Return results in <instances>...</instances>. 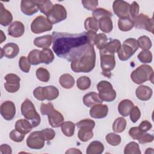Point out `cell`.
I'll return each instance as SVG.
<instances>
[{"mask_svg": "<svg viewBox=\"0 0 154 154\" xmlns=\"http://www.w3.org/2000/svg\"><path fill=\"white\" fill-rule=\"evenodd\" d=\"M52 38L54 53L60 58L71 62L79 57L89 45L85 31L81 33L54 31Z\"/></svg>", "mask_w": 154, "mask_h": 154, "instance_id": "obj_1", "label": "cell"}, {"mask_svg": "<svg viewBox=\"0 0 154 154\" xmlns=\"http://www.w3.org/2000/svg\"><path fill=\"white\" fill-rule=\"evenodd\" d=\"M96 53L94 46L88 45L79 57L72 61L71 69L76 73H88L94 67Z\"/></svg>", "mask_w": 154, "mask_h": 154, "instance_id": "obj_2", "label": "cell"}, {"mask_svg": "<svg viewBox=\"0 0 154 154\" xmlns=\"http://www.w3.org/2000/svg\"><path fill=\"white\" fill-rule=\"evenodd\" d=\"M131 78L137 84H141L149 80L153 83V70L149 65H141L132 71L131 74Z\"/></svg>", "mask_w": 154, "mask_h": 154, "instance_id": "obj_3", "label": "cell"}, {"mask_svg": "<svg viewBox=\"0 0 154 154\" xmlns=\"http://www.w3.org/2000/svg\"><path fill=\"white\" fill-rule=\"evenodd\" d=\"M21 113L26 120L30 122L33 128H35L40 125L41 122L40 116L29 99H26L22 103Z\"/></svg>", "mask_w": 154, "mask_h": 154, "instance_id": "obj_4", "label": "cell"}, {"mask_svg": "<svg viewBox=\"0 0 154 154\" xmlns=\"http://www.w3.org/2000/svg\"><path fill=\"white\" fill-rule=\"evenodd\" d=\"M137 42L135 38H129L125 40L117 51L119 60L127 61L138 49Z\"/></svg>", "mask_w": 154, "mask_h": 154, "instance_id": "obj_5", "label": "cell"}, {"mask_svg": "<svg viewBox=\"0 0 154 154\" xmlns=\"http://www.w3.org/2000/svg\"><path fill=\"white\" fill-rule=\"evenodd\" d=\"M100 57V67L102 70V74L109 78L111 76V72L116 66V60L114 54L107 53L99 50Z\"/></svg>", "mask_w": 154, "mask_h": 154, "instance_id": "obj_6", "label": "cell"}, {"mask_svg": "<svg viewBox=\"0 0 154 154\" xmlns=\"http://www.w3.org/2000/svg\"><path fill=\"white\" fill-rule=\"evenodd\" d=\"M99 96L102 101L112 102L116 98V92L112 84L107 81H101L97 85Z\"/></svg>", "mask_w": 154, "mask_h": 154, "instance_id": "obj_7", "label": "cell"}, {"mask_svg": "<svg viewBox=\"0 0 154 154\" xmlns=\"http://www.w3.org/2000/svg\"><path fill=\"white\" fill-rule=\"evenodd\" d=\"M52 28V24L43 16H38L35 17L31 24V30L34 34H40L46 31H49Z\"/></svg>", "mask_w": 154, "mask_h": 154, "instance_id": "obj_8", "label": "cell"}, {"mask_svg": "<svg viewBox=\"0 0 154 154\" xmlns=\"http://www.w3.org/2000/svg\"><path fill=\"white\" fill-rule=\"evenodd\" d=\"M67 17V11L64 7L60 4L54 5L52 10L47 16L48 19L52 24H55L65 20Z\"/></svg>", "mask_w": 154, "mask_h": 154, "instance_id": "obj_9", "label": "cell"}, {"mask_svg": "<svg viewBox=\"0 0 154 154\" xmlns=\"http://www.w3.org/2000/svg\"><path fill=\"white\" fill-rule=\"evenodd\" d=\"M132 20L137 28L145 29L152 33L153 32V20L152 17L149 18L146 14L140 13L138 14Z\"/></svg>", "mask_w": 154, "mask_h": 154, "instance_id": "obj_10", "label": "cell"}, {"mask_svg": "<svg viewBox=\"0 0 154 154\" xmlns=\"http://www.w3.org/2000/svg\"><path fill=\"white\" fill-rule=\"evenodd\" d=\"M45 141L41 131H34L28 137L26 144L30 149H41L45 146Z\"/></svg>", "mask_w": 154, "mask_h": 154, "instance_id": "obj_11", "label": "cell"}, {"mask_svg": "<svg viewBox=\"0 0 154 154\" xmlns=\"http://www.w3.org/2000/svg\"><path fill=\"white\" fill-rule=\"evenodd\" d=\"M6 82L4 84V88L9 93H15L20 88V78L16 74L8 73L4 77Z\"/></svg>", "mask_w": 154, "mask_h": 154, "instance_id": "obj_12", "label": "cell"}, {"mask_svg": "<svg viewBox=\"0 0 154 154\" xmlns=\"http://www.w3.org/2000/svg\"><path fill=\"white\" fill-rule=\"evenodd\" d=\"M2 117L6 120H11L16 114V106L14 103L10 100L4 102L0 108Z\"/></svg>", "mask_w": 154, "mask_h": 154, "instance_id": "obj_13", "label": "cell"}, {"mask_svg": "<svg viewBox=\"0 0 154 154\" xmlns=\"http://www.w3.org/2000/svg\"><path fill=\"white\" fill-rule=\"evenodd\" d=\"M129 4L124 1H114L112 4L113 11L120 19L129 17Z\"/></svg>", "mask_w": 154, "mask_h": 154, "instance_id": "obj_14", "label": "cell"}, {"mask_svg": "<svg viewBox=\"0 0 154 154\" xmlns=\"http://www.w3.org/2000/svg\"><path fill=\"white\" fill-rule=\"evenodd\" d=\"M108 112V108L106 105L97 104L91 107L90 115L94 119H103L105 117Z\"/></svg>", "mask_w": 154, "mask_h": 154, "instance_id": "obj_15", "label": "cell"}, {"mask_svg": "<svg viewBox=\"0 0 154 154\" xmlns=\"http://www.w3.org/2000/svg\"><path fill=\"white\" fill-rule=\"evenodd\" d=\"M22 12L26 16H32L38 11L35 1L22 0L20 3Z\"/></svg>", "mask_w": 154, "mask_h": 154, "instance_id": "obj_16", "label": "cell"}, {"mask_svg": "<svg viewBox=\"0 0 154 154\" xmlns=\"http://www.w3.org/2000/svg\"><path fill=\"white\" fill-rule=\"evenodd\" d=\"M24 25L20 21L13 22L8 28V35L15 38H18L22 36L24 34Z\"/></svg>", "mask_w": 154, "mask_h": 154, "instance_id": "obj_17", "label": "cell"}, {"mask_svg": "<svg viewBox=\"0 0 154 154\" xmlns=\"http://www.w3.org/2000/svg\"><path fill=\"white\" fill-rule=\"evenodd\" d=\"M48 117L49 123L53 128H58L61 126V124L64 122L63 116L55 108L48 114Z\"/></svg>", "mask_w": 154, "mask_h": 154, "instance_id": "obj_18", "label": "cell"}, {"mask_svg": "<svg viewBox=\"0 0 154 154\" xmlns=\"http://www.w3.org/2000/svg\"><path fill=\"white\" fill-rule=\"evenodd\" d=\"M83 102L85 106L91 108L94 105L102 103L103 101L100 98L98 93L96 92H90L84 96Z\"/></svg>", "mask_w": 154, "mask_h": 154, "instance_id": "obj_19", "label": "cell"}, {"mask_svg": "<svg viewBox=\"0 0 154 154\" xmlns=\"http://www.w3.org/2000/svg\"><path fill=\"white\" fill-rule=\"evenodd\" d=\"M137 97L143 101L149 100L152 96L153 91L152 88L147 85H140L135 90Z\"/></svg>", "mask_w": 154, "mask_h": 154, "instance_id": "obj_20", "label": "cell"}, {"mask_svg": "<svg viewBox=\"0 0 154 154\" xmlns=\"http://www.w3.org/2000/svg\"><path fill=\"white\" fill-rule=\"evenodd\" d=\"M2 49L4 56L10 59L16 57L19 52V48L15 43H8L5 45Z\"/></svg>", "mask_w": 154, "mask_h": 154, "instance_id": "obj_21", "label": "cell"}, {"mask_svg": "<svg viewBox=\"0 0 154 154\" xmlns=\"http://www.w3.org/2000/svg\"><path fill=\"white\" fill-rule=\"evenodd\" d=\"M13 20V16L11 13L7 10L4 5L0 3V24L2 26H6L10 25Z\"/></svg>", "mask_w": 154, "mask_h": 154, "instance_id": "obj_22", "label": "cell"}, {"mask_svg": "<svg viewBox=\"0 0 154 154\" xmlns=\"http://www.w3.org/2000/svg\"><path fill=\"white\" fill-rule=\"evenodd\" d=\"M133 102L129 99L122 100L118 105V111L120 115L123 117H127L134 107Z\"/></svg>", "mask_w": 154, "mask_h": 154, "instance_id": "obj_23", "label": "cell"}, {"mask_svg": "<svg viewBox=\"0 0 154 154\" xmlns=\"http://www.w3.org/2000/svg\"><path fill=\"white\" fill-rule=\"evenodd\" d=\"M52 35L50 34L37 37L34 40V45L38 48H48L52 43Z\"/></svg>", "mask_w": 154, "mask_h": 154, "instance_id": "obj_24", "label": "cell"}, {"mask_svg": "<svg viewBox=\"0 0 154 154\" xmlns=\"http://www.w3.org/2000/svg\"><path fill=\"white\" fill-rule=\"evenodd\" d=\"M99 28L103 32L109 33L113 28L112 21L111 17L109 16H104L98 20Z\"/></svg>", "mask_w": 154, "mask_h": 154, "instance_id": "obj_25", "label": "cell"}, {"mask_svg": "<svg viewBox=\"0 0 154 154\" xmlns=\"http://www.w3.org/2000/svg\"><path fill=\"white\" fill-rule=\"evenodd\" d=\"M32 128L30 122L26 119L18 120L15 123V129L23 134H26L30 132Z\"/></svg>", "mask_w": 154, "mask_h": 154, "instance_id": "obj_26", "label": "cell"}, {"mask_svg": "<svg viewBox=\"0 0 154 154\" xmlns=\"http://www.w3.org/2000/svg\"><path fill=\"white\" fill-rule=\"evenodd\" d=\"M104 150L103 144L99 141H93L90 143L87 148V154H100Z\"/></svg>", "mask_w": 154, "mask_h": 154, "instance_id": "obj_27", "label": "cell"}, {"mask_svg": "<svg viewBox=\"0 0 154 154\" xmlns=\"http://www.w3.org/2000/svg\"><path fill=\"white\" fill-rule=\"evenodd\" d=\"M75 82L74 78L69 73L63 74L59 78L60 85L66 89L72 88L75 84Z\"/></svg>", "mask_w": 154, "mask_h": 154, "instance_id": "obj_28", "label": "cell"}, {"mask_svg": "<svg viewBox=\"0 0 154 154\" xmlns=\"http://www.w3.org/2000/svg\"><path fill=\"white\" fill-rule=\"evenodd\" d=\"M35 2L38 10L46 16L48 15L54 6L52 2L49 0H38L35 1Z\"/></svg>", "mask_w": 154, "mask_h": 154, "instance_id": "obj_29", "label": "cell"}, {"mask_svg": "<svg viewBox=\"0 0 154 154\" xmlns=\"http://www.w3.org/2000/svg\"><path fill=\"white\" fill-rule=\"evenodd\" d=\"M40 58L41 63L49 64L54 60V55L52 51L49 48H44L40 51Z\"/></svg>", "mask_w": 154, "mask_h": 154, "instance_id": "obj_30", "label": "cell"}, {"mask_svg": "<svg viewBox=\"0 0 154 154\" xmlns=\"http://www.w3.org/2000/svg\"><path fill=\"white\" fill-rule=\"evenodd\" d=\"M45 98L51 101L57 99L59 96V91L57 87L53 85H48L43 87Z\"/></svg>", "mask_w": 154, "mask_h": 154, "instance_id": "obj_31", "label": "cell"}, {"mask_svg": "<svg viewBox=\"0 0 154 154\" xmlns=\"http://www.w3.org/2000/svg\"><path fill=\"white\" fill-rule=\"evenodd\" d=\"M120 46H121L120 42L117 39H114L107 43L105 46L101 50L107 53L114 54L116 52H117Z\"/></svg>", "mask_w": 154, "mask_h": 154, "instance_id": "obj_32", "label": "cell"}, {"mask_svg": "<svg viewBox=\"0 0 154 154\" xmlns=\"http://www.w3.org/2000/svg\"><path fill=\"white\" fill-rule=\"evenodd\" d=\"M134 24L130 17L119 19L118 21V27L122 31H128L132 29Z\"/></svg>", "mask_w": 154, "mask_h": 154, "instance_id": "obj_33", "label": "cell"}, {"mask_svg": "<svg viewBox=\"0 0 154 154\" xmlns=\"http://www.w3.org/2000/svg\"><path fill=\"white\" fill-rule=\"evenodd\" d=\"M78 137L79 139L83 142H86L90 140L93 137V129L90 128H81L78 132Z\"/></svg>", "mask_w": 154, "mask_h": 154, "instance_id": "obj_34", "label": "cell"}, {"mask_svg": "<svg viewBox=\"0 0 154 154\" xmlns=\"http://www.w3.org/2000/svg\"><path fill=\"white\" fill-rule=\"evenodd\" d=\"M75 125L70 121L63 122L61 125V129L64 135L66 137H72L74 135Z\"/></svg>", "mask_w": 154, "mask_h": 154, "instance_id": "obj_35", "label": "cell"}, {"mask_svg": "<svg viewBox=\"0 0 154 154\" xmlns=\"http://www.w3.org/2000/svg\"><path fill=\"white\" fill-rule=\"evenodd\" d=\"M84 27L87 31L97 32L99 29L98 20L93 17H88L84 22Z\"/></svg>", "mask_w": 154, "mask_h": 154, "instance_id": "obj_36", "label": "cell"}, {"mask_svg": "<svg viewBox=\"0 0 154 154\" xmlns=\"http://www.w3.org/2000/svg\"><path fill=\"white\" fill-rule=\"evenodd\" d=\"M126 127V120L123 117L117 118L112 124V130L117 133L123 132Z\"/></svg>", "mask_w": 154, "mask_h": 154, "instance_id": "obj_37", "label": "cell"}, {"mask_svg": "<svg viewBox=\"0 0 154 154\" xmlns=\"http://www.w3.org/2000/svg\"><path fill=\"white\" fill-rule=\"evenodd\" d=\"M40 53V51L38 49H33L29 53L27 58L31 64L35 66L41 63Z\"/></svg>", "mask_w": 154, "mask_h": 154, "instance_id": "obj_38", "label": "cell"}, {"mask_svg": "<svg viewBox=\"0 0 154 154\" xmlns=\"http://www.w3.org/2000/svg\"><path fill=\"white\" fill-rule=\"evenodd\" d=\"M91 80L89 77L83 76L79 77L76 81V86L81 90H85L90 88Z\"/></svg>", "mask_w": 154, "mask_h": 154, "instance_id": "obj_39", "label": "cell"}, {"mask_svg": "<svg viewBox=\"0 0 154 154\" xmlns=\"http://www.w3.org/2000/svg\"><path fill=\"white\" fill-rule=\"evenodd\" d=\"M125 154H141L139 145L135 141L129 143L125 147Z\"/></svg>", "mask_w": 154, "mask_h": 154, "instance_id": "obj_40", "label": "cell"}, {"mask_svg": "<svg viewBox=\"0 0 154 154\" xmlns=\"http://www.w3.org/2000/svg\"><path fill=\"white\" fill-rule=\"evenodd\" d=\"M137 42L138 47L143 50H149L152 46L150 39L146 35H142L140 37Z\"/></svg>", "mask_w": 154, "mask_h": 154, "instance_id": "obj_41", "label": "cell"}, {"mask_svg": "<svg viewBox=\"0 0 154 154\" xmlns=\"http://www.w3.org/2000/svg\"><path fill=\"white\" fill-rule=\"evenodd\" d=\"M35 75H36L37 78L42 82H47L49 81V79H50L49 72L47 69L43 67H39L38 69H37L36 70Z\"/></svg>", "mask_w": 154, "mask_h": 154, "instance_id": "obj_42", "label": "cell"}, {"mask_svg": "<svg viewBox=\"0 0 154 154\" xmlns=\"http://www.w3.org/2000/svg\"><path fill=\"white\" fill-rule=\"evenodd\" d=\"M105 139L108 144L113 146H118L121 143L120 136L115 133L108 134L105 137Z\"/></svg>", "mask_w": 154, "mask_h": 154, "instance_id": "obj_43", "label": "cell"}, {"mask_svg": "<svg viewBox=\"0 0 154 154\" xmlns=\"http://www.w3.org/2000/svg\"><path fill=\"white\" fill-rule=\"evenodd\" d=\"M138 58L143 63H150L152 61V54L149 50H143L138 55Z\"/></svg>", "mask_w": 154, "mask_h": 154, "instance_id": "obj_44", "label": "cell"}, {"mask_svg": "<svg viewBox=\"0 0 154 154\" xmlns=\"http://www.w3.org/2000/svg\"><path fill=\"white\" fill-rule=\"evenodd\" d=\"M108 42V38L106 35L103 33H99L97 35L95 45L96 48L99 50L102 49L105 45H106Z\"/></svg>", "mask_w": 154, "mask_h": 154, "instance_id": "obj_45", "label": "cell"}, {"mask_svg": "<svg viewBox=\"0 0 154 154\" xmlns=\"http://www.w3.org/2000/svg\"><path fill=\"white\" fill-rule=\"evenodd\" d=\"M104 16H109V17H111L112 16V14L110 11H109L103 8H96L93 11V17H94L97 20L100 18L104 17Z\"/></svg>", "mask_w": 154, "mask_h": 154, "instance_id": "obj_46", "label": "cell"}, {"mask_svg": "<svg viewBox=\"0 0 154 154\" xmlns=\"http://www.w3.org/2000/svg\"><path fill=\"white\" fill-rule=\"evenodd\" d=\"M19 66L22 71L25 73H28L30 70L31 64L29 62L28 58L25 56H22L19 61Z\"/></svg>", "mask_w": 154, "mask_h": 154, "instance_id": "obj_47", "label": "cell"}, {"mask_svg": "<svg viewBox=\"0 0 154 154\" xmlns=\"http://www.w3.org/2000/svg\"><path fill=\"white\" fill-rule=\"evenodd\" d=\"M25 134H23L20 132L16 129L12 130L10 132V134H9V137H10V139L12 141H13L14 142H17V143L22 141L25 138Z\"/></svg>", "mask_w": 154, "mask_h": 154, "instance_id": "obj_48", "label": "cell"}, {"mask_svg": "<svg viewBox=\"0 0 154 154\" xmlns=\"http://www.w3.org/2000/svg\"><path fill=\"white\" fill-rule=\"evenodd\" d=\"M139 10H140V7L138 4L137 2L134 1L131 5H129V15L132 20H133L138 14Z\"/></svg>", "mask_w": 154, "mask_h": 154, "instance_id": "obj_49", "label": "cell"}, {"mask_svg": "<svg viewBox=\"0 0 154 154\" xmlns=\"http://www.w3.org/2000/svg\"><path fill=\"white\" fill-rule=\"evenodd\" d=\"M76 126L78 128H90L91 129H93L95 126V122L94 120L89 119H86L79 121L76 123Z\"/></svg>", "mask_w": 154, "mask_h": 154, "instance_id": "obj_50", "label": "cell"}, {"mask_svg": "<svg viewBox=\"0 0 154 154\" xmlns=\"http://www.w3.org/2000/svg\"><path fill=\"white\" fill-rule=\"evenodd\" d=\"M84 7L89 11H94L98 5V1L82 0L81 1Z\"/></svg>", "mask_w": 154, "mask_h": 154, "instance_id": "obj_51", "label": "cell"}, {"mask_svg": "<svg viewBox=\"0 0 154 154\" xmlns=\"http://www.w3.org/2000/svg\"><path fill=\"white\" fill-rule=\"evenodd\" d=\"M45 141H49L53 140L55 136V131L51 128H46L41 131Z\"/></svg>", "mask_w": 154, "mask_h": 154, "instance_id": "obj_52", "label": "cell"}, {"mask_svg": "<svg viewBox=\"0 0 154 154\" xmlns=\"http://www.w3.org/2000/svg\"><path fill=\"white\" fill-rule=\"evenodd\" d=\"M130 119L133 123H136L141 116V111L138 106H134L130 113Z\"/></svg>", "mask_w": 154, "mask_h": 154, "instance_id": "obj_53", "label": "cell"}, {"mask_svg": "<svg viewBox=\"0 0 154 154\" xmlns=\"http://www.w3.org/2000/svg\"><path fill=\"white\" fill-rule=\"evenodd\" d=\"M128 133L132 139L135 140H138L141 137V136L145 132H143L138 127H132L129 129Z\"/></svg>", "mask_w": 154, "mask_h": 154, "instance_id": "obj_54", "label": "cell"}, {"mask_svg": "<svg viewBox=\"0 0 154 154\" xmlns=\"http://www.w3.org/2000/svg\"><path fill=\"white\" fill-rule=\"evenodd\" d=\"M33 95L35 99L38 100H46L44 88L42 87H38L33 91Z\"/></svg>", "mask_w": 154, "mask_h": 154, "instance_id": "obj_55", "label": "cell"}, {"mask_svg": "<svg viewBox=\"0 0 154 154\" xmlns=\"http://www.w3.org/2000/svg\"><path fill=\"white\" fill-rule=\"evenodd\" d=\"M54 109V105L52 103H42L40 106V112L42 115H48L52 109Z\"/></svg>", "mask_w": 154, "mask_h": 154, "instance_id": "obj_56", "label": "cell"}, {"mask_svg": "<svg viewBox=\"0 0 154 154\" xmlns=\"http://www.w3.org/2000/svg\"><path fill=\"white\" fill-rule=\"evenodd\" d=\"M153 136L150 134H146V132L144 133L141 137L138 140V142L140 144H145L148 143H151L153 141Z\"/></svg>", "mask_w": 154, "mask_h": 154, "instance_id": "obj_57", "label": "cell"}, {"mask_svg": "<svg viewBox=\"0 0 154 154\" xmlns=\"http://www.w3.org/2000/svg\"><path fill=\"white\" fill-rule=\"evenodd\" d=\"M152 127V125L150 122H149L147 120H144L139 125L138 128L139 129L143 132H146L148 131H149Z\"/></svg>", "mask_w": 154, "mask_h": 154, "instance_id": "obj_58", "label": "cell"}, {"mask_svg": "<svg viewBox=\"0 0 154 154\" xmlns=\"http://www.w3.org/2000/svg\"><path fill=\"white\" fill-rule=\"evenodd\" d=\"M87 34L88 43L94 46V45H95V42H96L97 34H96V32L93 31H88L87 32Z\"/></svg>", "mask_w": 154, "mask_h": 154, "instance_id": "obj_59", "label": "cell"}, {"mask_svg": "<svg viewBox=\"0 0 154 154\" xmlns=\"http://www.w3.org/2000/svg\"><path fill=\"white\" fill-rule=\"evenodd\" d=\"M0 153L1 154H11L12 150L9 145L2 144L0 146Z\"/></svg>", "mask_w": 154, "mask_h": 154, "instance_id": "obj_60", "label": "cell"}, {"mask_svg": "<svg viewBox=\"0 0 154 154\" xmlns=\"http://www.w3.org/2000/svg\"><path fill=\"white\" fill-rule=\"evenodd\" d=\"M66 153H82L81 151H80L78 149L76 148H70L66 152Z\"/></svg>", "mask_w": 154, "mask_h": 154, "instance_id": "obj_61", "label": "cell"}, {"mask_svg": "<svg viewBox=\"0 0 154 154\" xmlns=\"http://www.w3.org/2000/svg\"><path fill=\"white\" fill-rule=\"evenodd\" d=\"M1 42H0V43H2L4 40H5V39H6V36H5V35L4 34V32H3V31L1 30Z\"/></svg>", "mask_w": 154, "mask_h": 154, "instance_id": "obj_62", "label": "cell"}, {"mask_svg": "<svg viewBox=\"0 0 154 154\" xmlns=\"http://www.w3.org/2000/svg\"><path fill=\"white\" fill-rule=\"evenodd\" d=\"M153 150V149L152 148H148V149H147V150H146V151L145 152V153H150V150Z\"/></svg>", "mask_w": 154, "mask_h": 154, "instance_id": "obj_63", "label": "cell"}, {"mask_svg": "<svg viewBox=\"0 0 154 154\" xmlns=\"http://www.w3.org/2000/svg\"><path fill=\"white\" fill-rule=\"evenodd\" d=\"M3 55H4V52H3L2 49V48H1V58H2Z\"/></svg>", "mask_w": 154, "mask_h": 154, "instance_id": "obj_64", "label": "cell"}]
</instances>
